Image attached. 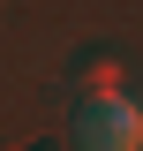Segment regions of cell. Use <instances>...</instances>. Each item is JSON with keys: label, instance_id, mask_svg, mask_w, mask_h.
Returning <instances> with one entry per match:
<instances>
[{"label": "cell", "instance_id": "obj_1", "mask_svg": "<svg viewBox=\"0 0 143 151\" xmlns=\"http://www.w3.org/2000/svg\"><path fill=\"white\" fill-rule=\"evenodd\" d=\"M75 151H143V106L121 91L75 106Z\"/></svg>", "mask_w": 143, "mask_h": 151}]
</instances>
